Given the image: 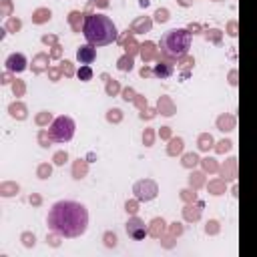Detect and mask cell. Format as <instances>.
I'll list each match as a JSON object with an SVG mask.
<instances>
[{
    "label": "cell",
    "instance_id": "2",
    "mask_svg": "<svg viewBox=\"0 0 257 257\" xmlns=\"http://www.w3.org/2000/svg\"><path fill=\"white\" fill-rule=\"evenodd\" d=\"M82 34L92 46H106L118 36L114 22L104 14H86L82 20Z\"/></svg>",
    "mask_w": 257,
    "mask_h": 257
},
{
    "label": "cell",
    "instance_id": "8",
    "mask_svg": "<svg viewBox=\"0 0 257 257\" xmlns=\"http://www.w3.org/2000/svg\"><path fill=\"white\" fill-rule=\"evenodd\" d=\"M153 74H155V76H159V78H169V76L173 74V66H171V64H167V62H159V64H155Z\"/></svg>",
    "mask_w": 257,
    "mask_h": 257
},
{
    "label": "cell",
    "instance_id": "5",
    "mask_svg": "<svg viewBox=\"0 0 257 257\" xmlns=\"http://www.w3.org/2000/svg\"><path fill=\"white\" fill-rule=\"evenodd\" d=\"M26 64H28V60H26V56L20 54V52H12V54L6 58V68H8L10 72H16V74L24 72V70H26Z\"/></svg>",
    "mask_w": 257,
    "mask_h": 257
},
{
    "label": "cell",
    "instance_id": "4",
    "mask_svg": "<svg viewBox=\"0 0 257 257\" xmlns=\"http://www.w3.org/2000/svg\"><path fill=\"white\" fill-rule=\"evenodd\" d=\"M74 120L70 116H56L48 128V137L54 141V143H68L72 137H74Z\"/></svg>",
    "mask_w": 257,
    "mask_h": 257
},
{
    "label": "cell",
    "instance_id": "1",
    "mask_svg": "<svg viewBox=\"0 0 257 257\" xmlns=\"http://www.w3.org/2000/svg\"><path fill=\"white\" fill-rule=\"evenodd\" d=\"M48 227L60 237H80L88 227V211L76 201H58L48 213Z\"/></svg>",
    "mask_w": 257,
    "mask_h": 257
},
{
    "label": "cell",
    "instance_id": "3",
    "mask_svg": "<svg viewBox=\"0 0 257 257\" xmlns=\"http://www.w3.org/2000/svg\"><path fill=\"white\" fill-rule=\"evenodd\" d=\"M191 48V32L187 28H171L161 38V50L169 58H181Z\"/></svg>",
    "mask_w": 257,
    "mask_h": 257
},
{
    "label": "cell",
    "instance_id": "6",
    "mask_svg": "<svg viewBox=\"0 0 257 257\" xmlns=\"http://www.w3.org/2000/svg\"><path fill=\"white\" fill-rule=\"evenodd\" d=\"M76 58H78L80 64H90V62H94V58H96V50H94V46H92V44H84V46H80V48L76 50Z\"/></svg>",
    "mask_w": 257,
    "mask_h": 257
},
{
    "label": "cell",
    "instance_id": "7",
    "mask_svg": "<svg viewBox=\"0 0 257 257\" xmlns=\"http://www.w3.org/2000/svg\"><path fill=\"white\" fill-rule=\"evenodd\" d=\"M126 233H128L133 239H145L147 229H145V225H143L139 219H131V221L126 223Z\"/></svg>",
    "mask_w": 257,
    "mask_h": 257
},
{
    "label": "cell",
    "instance_id": "9",
    "mask_svg": "<svg viewBox=\"0 0 257 257\" xmlns=\"http://www.w3.org/2000/svg\"><path fill=\"white\" fill-rule=\"evenodd\" d=\"M76 76H78L80 80H90V78H92V68H90L88 64H84V66H80V68H78Z\"/></svg>",
    "mask_w": 257,
    "mask_h": 257
}]
</instances>
